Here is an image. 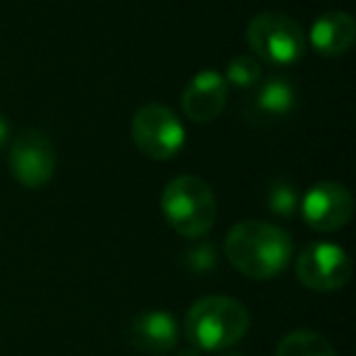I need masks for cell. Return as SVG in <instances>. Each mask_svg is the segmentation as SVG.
I'll use <instances>...</instances> for the list:
<instances>
[{
  "mask_svg": "<svg viewBox=\"0 0 356 356\" xmlns=\"http://www.w3.org/2000/svg\"><path fill=\"white\" fill-rule=\"evenodd\" d=\"M261 64H259L257 56H234L232 61L227 64V71H225V81H227V86H237V88H254V86L261 81Z\"/></svg>",
  "mask_w": 356,
  "mask_h": 356,
  "instance_id": "15",
  "label": "cell"
},
{
  "mask_svg": "<svg viewBox=\"0 0 356 356\" xmlns=\"http://www.w3.org/2000/svg\"><path fill=\"white\" fill-rule=\"evenodd\" d=\"M298 281L317 293H334L351 278V261L339 244L315 242L307 244L296 261Z\"/></svg>",
  "mask_w": 356,
  "mask_h": 356,
  "instance_id": "6",
  "label": "cell"
},
{
  "mask_svg": "<svg viewBox=\"0 0 356 356\" xmlns=\"http://www.w3.org/2000/svg\"><path fill=\"white\" fill-rule=\"evenodd\" d=\"M132 139L144 156L154 161L173 159L186 144V129L166 105H144L132 120Z\"/></svg>",
  "mask_w": 356,
  "mask_h": 356,
  "instance_id": "5",
  "label": "cell"
},
{
  "mask_svg": "<svg viewBox=\"0 0 356 356\" xmlns=\"http://www.w3.org/2000/svg\"><path fill=\"white\" fill-rule=\"evenodd\" d=\"M8 137H10V124H8V120L0 115V147L8 142Z\"/></svg>",
  "mask_w": 356,
  "mask_h": 356,
  "instance_id": "17",
  "label": "cell"
},
{
  "mask_svg": "<svg viewBox=\"0 0 356 356\" xmlns=\"http://www.w3.org/2000/svg\"><path fill=\"white\" fill-rule=\"evenodd\" d=\"M132 344L137 346L142 354L149 356H161L176 346L178 341V325L168 312L163 310H152L137 315L132 322Z\"/></svg>",
  "mask_w": 356,
  "mask_h": 356,
  "instance_id": "11",
  "label": "cell"
},
{
  "mask_svg": "<svg viewBox=\"0 0 356 356\" xmlns=\"http://www.w3.org/2000/svg\"><path fill=\"white\" fill-rule=\"evenodd\" d=\"M227 95L229 86L225 76H220L218 71H200L184 88L181 110L191 122H213L215 118L222 115L225 105H227Z\"/></svg>",
  "mask_w": 356,
  "mask_h": 356,
  "instance_id": "9",
  "label": "cell"
},
{
  "mask_svg": "<svg viewBox=\"0 0 356 356\" xmlns=\"http://www.w3.org/2000/svg\"><path fill=\"white\" fill-rule=\"evenodd\" d=\"M8 166L17 184L25 188H42L56 171V152L51 139L40 129L22 132L13 142L8 154Z\"/></svg>",
  "mask_w": 356,
  "mask_h": 356,
  "instance_id": "7",
  "label": "cell"
},
{
  "mask_svg": "<svg viewBox=\"0 0 356 356\" xmlns=\"http://www.w3.org/2000/svg\"><path fill=\"white\" fill-rule=\"evenodd\" d=\"M300 205V191L291 178H273L266 191V208L278 218H293Z\"/></svg>",
  "mask_w": 356,
  "mask_h": 356,
  "instance_id": "14",
  "label": "cell"
},
{
  "mask_svg": "<svg viewBox=\"0 0 356 356\" xmlns=\"http://www.w3.org/2000/svg\"><path fill=\"white\" fill-rule=\"evenodd\" d=\"M229 356H239V354H229Z\"/></svg>",
  "mask_w": 356,
  "mask_h": 356,
  "instance_id": "19",
  "label": "cell"
},
{
  "mask_svg": "<svg viewBox=\"0 0 356 356\" xmlns=\"http://www.w3.org/2000/svg\"><path fill=\"white\" fill-rule=\"evenodd\" d=\"M276 356H337L332 344L317 332H291L281 339Z\"/></svg>",
  "mask_w": 356,
  "mask_h": 356,
  "instance_id": "13",
  "label": "cell"
},
{
  "mask_svg": "<svg viewBox=\"0 0 356 356\" xmlns=\"http://www.w3.org/2000/svg\"><path fill=\"white\" fill-rule=\"evenodd\" d=\"M178 356H200V351L195 349V346H188V349H181V354Z\"/></svg>",
  "mask_w": 356,
  "mask_h": 356,
  "instance_id": "18",
  "label": "cell"
},
{
  "mask_svg": "<svg viewBox=\"0 0 356 356\" xmlns=\"http://www.w3.org/2000/svg\"><path fill=\"white\" fill-rule=\"evenodd\" d=\"M215 259L218 257H215L213 244H200V247L188 249V254H186V264H188V268L195 273L210 271V268L215 266Z\"/></svg>",
  "mask_w": 356,
  "mask_h": 356,
  "instance_id": "16",
  "label": "cell"
},
{
  "mask_svg": "<svg viewBox=\"0 0 356 356\" xmlns=\"http://www.w3.org/2000/svg\"><path fill=\"white\" fill-rule=\"evenodd\" d=\"M257 93L252 98V115L261 120H281L293 113L298 103V90L286 76H268L261 79L257 86Z\"/></svg>",
  "mask_w": 356,
  "mask_h": 356,
  "instance_id": "12",
  "label": "cell"
},
{
  "mask_svg": "<svg viewBox=\"0 0 356 356\" xmlns=\"http://www.w3.org/2000/svg\"><path fill=\"white\" fill-rule=\"evenodd\" d=\"M354 37H356L354 17L344 10H330L312 22L310 35L305 40H310L312 49L325 56V59H337V56H344L351 49Z\"/></svg>",
  "mask_w": 356,
  "mask_h": 356,
  "instance_id": "10",
  "label": "cell"
},
{
  "mask_svg": "<svg viewBox=\"0 0 356 356\" xmlns=\"http://www.w3.org/2000/svg\"><path fill=\"white\" fill-rule=\"evenodd\" d=\"M161 213L173 232L181 237H203L218 220V200L215 193L203 178L176 176L168 181L161 193Z\"/></svg>",
  "mask_w": 356,
  "mask_h": 356,
  "instance_id": "3",
  "label": "cell"
},
{
  "mask_svg": "<svg viewBox=\"0 0 356 356\" xmlns=\"http://www.w3.org/2000/svg\"><path fill=\"white\" fill-rule=\"evenodd\" d=\"M298 208H300L307 227L317 229V232H334L351 220L354 198L341 184L322 181L302 195Z\"/></svg>",
  "mask_w": 356,
  "mask_h": 356,
  "instance_id": "8",
  "label": "cell"
},
{
  "mask_svg": "<svg viewBox=\"0 0 356 356\" xmlns=\"http://www.w3.org/2000/svg\"><path fill=\"white\" fill-rule=\"evenodd\" d=\"M247 42L259 61L291 66L305 54V35L293 17L283 13H261L247 27Z\"/></svg>",
  "mask_w": 356,
  "mask_h": 356,
  "instance_id": "4",
  "label": "cell"
},
{
  "mask_svg": "<svg viewBox=\"0 0 356 356\" xmlns=\"http://www.w3.org/2000/svg\"><path fill=\"white\" fill-rule=\"evenodd\" d=\"M225 254L239 273L257 281H268L291 264L293 239L286 229L271 222L247 220L227 232Z\"/></svg>",
  "mask_w": 356,
  "mask_h": 356,
  "instance_id": "1",
  "label": "cell"
},
{
  "mask_svg": "<svg viewBox=\"0 0 356 356\" xmlns=\"http://www.w3.org/2000/svg\"><path fill=\"white\" fill-rule=\"evenodd\" d=\"M249 330V312L227 296L200 298L186 315V337L195 349L222 351L234 346Z\"/></svg>",
  "mask_w": 356,
  "mask_h": 356,
  "instance_id": "2",
  "label": "cell"
}]
</instances>
